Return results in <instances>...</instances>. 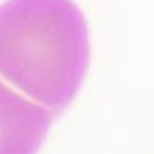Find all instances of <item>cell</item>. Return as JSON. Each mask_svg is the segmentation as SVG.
Wrapping results in <instances>:
<instances>
[{
    "label": "cell",
    "mask_w": 154,
    "mask_h": 154,
    "mask_svg": "<svg viewBox=\"0 0 154 154\" xmlns=\"http://www.w3.org/2000/svg\"><path fill=\"white\" fill-rule=\"evenodd\" d=\"M50 121L48 110L0 79V154H36Z\"/></svg>",
    "instance_id": "cell-1"
}]
</instances>
